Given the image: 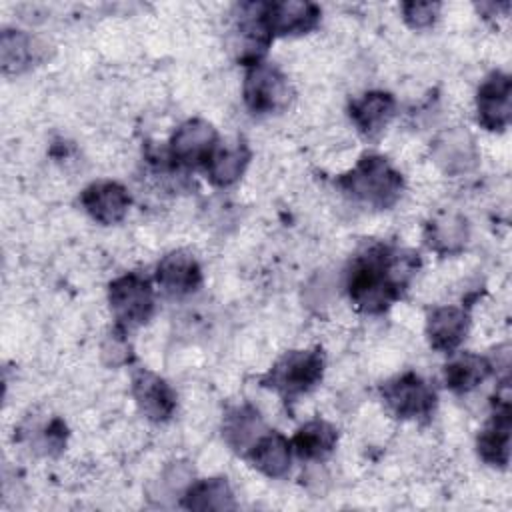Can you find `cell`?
<instances>
[{"label":"cell","instance_id":"cell-5","mask_svg":"<svg viewBox=\"0 0 512 512\" xmlns=\"http://www.w3.org/2000/svg\"><path fill=\"white\" fill-rule=\"evenodd\" d=\"M242 96L246 108L252 114L266 116L278 114L284 108H288L292 88L286 74L280 68L262 60L252 66H246Z\"/></svg>","mask_w":512,"mask_h":512},{"label":"cell","instance_id":"cell-25","mask_svg":"<svg viewBox=\"0 0 512 512\" xmlns=\"http://www.w3.org/2000/svg\"><path fill=\"white\" fill-rule=\"evenodd\" d=\"M434 154H436L438 164H442V168L446 172H464L476 160L474 142H472L470 134H466L462 130H450V132L442 134L436 140Z\"/></svg>","mask_w":512,"mask_h":512},{"label":"cell","instance_id":"cell-1","mask_svg":"<svg viewBox=\"0 0 512 512\" xmlns=\"http://www.w3.org/2000/svg\"><path fill=\"white\" fill-rule=\"evenodd\" d=\"M420 256L406 248L374 242L358 250L346 268V292L364 314L386 312L408 288Z\"/></svg>","mask_w":512,"mask_h":512},{"label":"cell","instance_id":"cell-24","mask_svg":"<svg viewBox=\"0 0 512 512\" xmlns=\"http://www.w3.org/2000/svg\"><path fill=\"white\" fill-rule=\"evenodd\" d=\"M468 240L466 220L458 214H438L426 226V244L438 254H454L464 248Z\"/></svg>","mask_w":512,"mask_h":512},{"label":"cell","instance_id":"cell-7","mask_svg":"<svg viewBox=\"0 0 512 512\" xmlns=\"http://www.w3.org/2000/svg\"><path fill=\"white\" fill-rule=\"evenodd\" d=\"M218 144V132L210 122L202 118H190L182 122L172 134L166 158L174 168H204Z\"/></svg>","mask_w":512,"mask_h":512},{"label":"cell","instance_id":"cell-11","mask_svg":"<svg viewBox=\"0 0 512 512\" xmlns=\"http://www.w3.org/2000/svg\"><path fill=\"white\" fill-rule=\"evenodd\" d=\"M320 16H322V10L314 2H306V0L264 2V22L272 38L306 34L318 26Z\"/></svg>","mask_w":512,"mask_h":512},{"label":"cell","instance_id":"cell-21","mask_svg":"<svg viewBox=\"0 0 512 512\" xmlns=\"http://www.w3.org/2000/svg\"><path fill=\"white\" fill-rule=\"evenodd\" d=\"M250 148L244 140H236L232 144H218L208 164L204 166L208 180L214 186H230L244 174L250 162Z\"/></svg>","mask_w":512,"mask_h":512},{"label":"cell","instance_id":"cell-9","mask_svg":"<svg viewBox=\"0 0 512 512\" xmlns=\"http://www.w3.org/2000/svg\"><path fill=\"white\" fill-rule=\"evenodd\" d=\"M478 124L490 132H500L512 118V80L506 72H490L476 92Z\"/></svg>","mask_w":512,"mask_h":512},{"label":"cell","instance_id":"cell-2","mask_svg":"<svg viewBox=\"0 0 512 512\" xmlns=\"http://www.w3.org/2000/svg\"><path fill=\"white\" fill-rule=\"evenodd\" d=\"M334 184L352 200L384 210L398 202L404 178L384 156L368 152L360 156L352 170L340 174Z\"/></svg>","mask_w":512,"mask_h":512},{"label":"cell","instance_id":"cell-8","mask_svg":"<svg viewBox=\"0 0 512 512\" xmlns=\"http://www.w3.org/2000/svg\"><path fill=\"white\" fill-rule=\"evenodd\" d=\"M232 48L244 66L262 62L270 42L274 40L264 22V2H242L234 8Z\"/></svg>","mask_w":512,"mask_h":512},{"label":"cell","instance_id":"cell-15","mask_svg":"<svg viewBox=\"0 0 512 512\" xmlns=\"http://www.w3.org/2000/svg\"><path fill=\"white\" fill-rule=\"evenodd\" d=\"M470 328V314L460 306H436L426 318L428 344L444 354L454 350L466 340Z\"/></svg>","mask_w":512,"mask_h":512},{"label":"cell","instance_id":"cell-3","mask_svg":"<svg viewBox=\"0 0 512 512\" xmlns=\"http://www.w3.org/2000/svg\"><path fill=\"white\" fill-rule=\"evenodd\" d=\"M322 376L324 352L320 348H302L280 356L260 382L288 402L316 388Z\"/></svg>","mask_w":512,"mask_h":512},{"label":"cell","instance_id":"cell-16","mask_svg":"<svg viewBox=\"0 0 512 512\" xmlns=\"http://www.w3.org/2000/svg\"><path fill=\"white\" fill-rule=\"evenodd\" d=\"M396 112V100L390 92L370 90L348 104V116L364 138L380 136Z\"/></svg>","mask_w":512,"mask_h":512},{"label":"cell","instance_id":"cell-22","mask_svg":"<svg viewBox=\"0 0 512 512\" xmlns=\"http://www.w3.org/2000/svg\"><path fill=\"white\" fill-rule=\"evenodd\" d=\"M40 58V44L22 30H4L0 36V62L4 74H20Z\"/></svg>","mask_w":512,"mask_h":512},{"label":"cell","instance_id":"cell-4","mask_svg":"<svg viewBox=\"0 0 512 512\" xmlns=\"http://www.w3.org/2000/svg\"><path fill=\"white\" fill-rule=\"evenodd\" d=\"M108 304L116 328L128 332L150 320L154 312L152 282L140 272H126L108 286Z\"/></svg>","mask_w":512,"mask_h":512},{"label":"cell","instance_id":"cell-13","mask_svg":"<svg viewBox=\"0 0 512 512\" xmlns=\"http://www.w3.org/2000/svg\"><path fill=\"white\" fill-rule=\"evenodd\" d=\"M156 282L168 296H188L202 284V268L188 250H174L156 264Z\"/></svg>","mask_w":512,"mask_h":512},{"label":"cell","instance_id":"cell-6","mask_svg":"<svg viewBox=\"0 0 512 512\" xmlns=\"http://www.w3.org/2000/svg\"><path fill=\"white\" fill-rule=\"evenodd\" d=\"M386 408L400 420H428L436 408V390L416 372H404L382 384Z\"/></svg>","mask_w":512,"mask_h":512},{"label":"cell","instance_id":"cell-20","mask_svg":"<svg viewBox=\"0 0 512 512\" xmlns=\"http://www.w3.org/2000/svg\"><path fill=\"white\" fill-rule=\"evenodd\" d=\"M492 362L474 352H460L444 366V384L456 394H468L492 374Z\"/></svg>","mask_w":512,"mask_h":512},{"label":"cell","instance_id":"cell-23","mask_svg":"<svg viewBox=\"0 0 512 512\" xmlns=\"http://www.w3.org/2000/svg\"><path fill=\"white\" fill-rule=\"evenodd\" d=\"M182 506L188 510H234L236 502L226 478H202L186 488Z\"/></svg>","mask_w":512,"mask_h":512},{"label":"cell","instance_id":"cell-26","mask_svg":"<svg viewBox=\"0 0 512 512\" xmlns=\"http://www.w3.org/2000/svg\"><path fill=\"white\" fill-rule=\"evenodd\" d=\"M442 4L440 2H404L402 4V18L404 22L414 28V30H422L428 28L436 22L438 14H440Z\"/></svg>","mask_w":512,"mask_h":512},{"label":"cell","instance_id":"cell-12","mask_svg":"<svg viewBox=\"0 0 512 512\" xmlns=\"http://www.w3.org/2000/svg\"><path fill=\"white\" fill-rule=\"evenodd\" d=\"M128 190L114 180H98L88 184L80 194V204L86 214L98 224L110 226L124 220L130 208Z\"/></svg>","mask_w":512,"mask_h":512},{"label":"cell","instance_id":"cell-17","mask_svg":"<svg viewBox=\"0 0 512 512\" xmlns=\"http://www.w3.org/2000/svg\"><path fill=\"white\" fill-rule=\"evenodd\" d=\"M268 428L258 410L250 404L236 406L226 412L222 420V438L238 454L246 456L248 450L266 434Z\"/></svg>","mask_w":512,"mask_h":512},{"label":"cell","instance_id":"cell-19","mask_svg":"<svg viewBox=\"0 0 512 512\" xmlns=\"http://www.w3.org/2000/svg\"><path fill=\"white\" fill-rule=\"evenodd\" d=\"M290 444L292 452L300 460L320 462L334 452L338 444V430L326 420H310L296 430Z\"/></svg>","mask_w":512,"mask_h":512},{"label":"cell","instance_id":"cell-18","mask_svg":"<svg viewBox=\"0 0 512 512\" xmlns=\"http://www.w3.org/2000/svg\"><path fill=\"white\" fill-rule=\"evenodd\" d=\"M258 472L268 478H284L292 464V444L280 432L268 430L244 456Z\"/></svg>","mask_w":512,"mask_h":512},{"label":"cell","instance_id":"cell-10","mask_svg":"<svg viewBox=\"0 0 512 512\" xmlns=\"http://www.w3.org/2000/svg\"><path fill=\"white\" fill-rule=\"evenodd\" d=\"M494 412L482 432L478 434L476 448L478 456L496 468H506L510 462V430H512V416H510V394L508 388L502 396L494 398Z\"/></svg>","mask_w":512,"mask_h":512},{"label":"cell","instance_id":"cell-14","mask_svg":"<svg viewBox=\"0 0 512 512\" xmlns=\"http://www.w3.org/2000/svg\"><path fill=\"white\" fill-rule=\"evenodd\" d=\"M132 396L138 410L152 422H166L176 410L172 386L150 370H138L132 376Z\"/></svg>","mask_w":512,"mask_h":512}]
</instances>
